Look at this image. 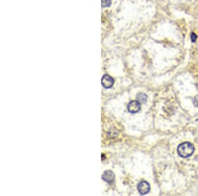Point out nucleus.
Returning <instances> with one entry per match:
<instances>
[{"label":"nucleus","instance_id":"7ed1b4c3","mask_svg":"<svg viewBox=\"0 0 198 196\" xmlns=\"http://www.w3.org/2000/svg\"><path fill=\"white\" fill-rule=\"evenodd\" d=\"M137 190L141 195L147 194L150 190V185L146 181H141L138 184Z\"/></svg>","mask_w":198,"mask_h":196},{"label":"nucleus","instance_id":"f03ea898","mask_svg":"<svg viewBox=\"0 0 198 196\" xmlns=\"http://www.w3.org/2000/svg\"><path fill=\"white\" fill-rule=\"evenodd\" d=\"M127 110L131 114L137 113L141 110V103L138 100H132L127 105Z\"/></svg>","mask_w":198,"mask_h":196},{"label":"nucleus","instance_id":"1a4fd4ad","mask_svg":"<svg viewBox=\"0 0 198 196\" xmlns=\"http://www.w3.org/2000/svg\"><path fill=\"white\" fill-rule=\"evenodd\" d=\"M193 102V104L195 105V106L198 107V96H196L195 98H194Z\"/></svg>","mask_w":198,"mask_h":196},{"label":"nucleus","instance_id":"f257e3e1","mask_svg":"<svg viewBox=\"0 0 198 196\" xmlns=\"http://www.w3.org/2000/svg\"><path fill=\"white\" fill-rule=\"evenodd\" d=\"M177 150H178V153L180 156L186 159L193 155L195 148L190 142H184L179 145Z\"/></svg>","mask_w":198,"mask_h":196},{"label":"nucleus","instance_id":"20e7f679","mask_svg":"<svg viewBox=\"0 0 198 196\" xmlns=\"http://www.w3.org/2000/svg\"><path fill=\"white\" fill-rule=\"evenodd\" d=\"M102 85L105 87V89H110L114 85V79L108 75H105L102 78L101 80Z\"/></svg>","mask_w":198,"mask_h":196},{"label":"nucleus","instance_id":"39448f33","mask_svg":"<svg viewBox=\"0 0 198 196\" xmlns=\"http://www.w3.org/2000/svg\"><path fill=\"white\" fill-rule=\"evenodd\" d=\"M102 178L104 181L108 183H112L114 180V174L110 170H106L103 173Z\"/></svg>","mask_w":198,"mask_h":196},{"label":"nucleus","instance_id":"423d86ee","mask_svg":"<svg viewBox=\"0 0 198 196\" xmlns=\"http://www.w3.org/2000/svg\"><path fill=\"white\" fill-rule=\"evenodd\" d=\"M137 100L140 103H145L146 102H147V94H144L143 93H139L137 96Z\"/></svg>","mask_w":198,"mask_h":196},{"label":"nucleus","instance_id":"0eeeda50","mask_svg":"<svg viewBox=\"0 0 198 196\" xmlns=\"http://www.w3.org/2000/svg\"><path fill=\"white\" fill-rule=\"evenodd\" d=\"M112 1L111 0H101L102 6L103 8H106V7H109L111 5Z\"/></svg>","mask_w":198,"mask_h":196},{"label":"nucleus","instance_id":"6e6552de","mask_svg":"<svg viewBox=\"0 0 198 196\" xmlns=\"http://www.w3.org/2000/svg\"><path fill=\"white\" fill-rule=\"evenodd\" d=\"M197 35L194 33H192V34H191V40H192V43H195L196 40H197Z\"/></svg>","mask_w":198,"mask_h":196}]
</instances>
